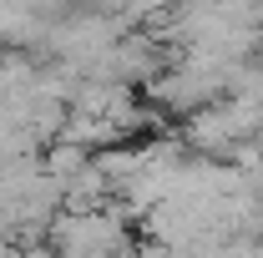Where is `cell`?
Listing matches in <instances>:
<instances>
[{
    "label": "cell",
    "mask_w": 263,
    "mask_h": 258,
    "mask_svg": "<svg viewBox=\"0 0 263 258\" xmlns=\"http://www.w3.org/2000/svg\"><path fill=\"white\" fill-rule=\"evenodd\" d=\"M258 238H263V223H258Z\"/></svg>",
    "instance_id": "obj_2"
},
{
    "label": "cell",
    "mask_w": 263,
    "mask_h": 258,
    "mask_svg": "<svg viewBox=\"0 0 263 258\" xmlns=\"http://www.w3.org/2000/svg\"><path fill=\"white\" fill-rule=\"evenodd\" d=\"M97 152H86V147H76V142H66L56 137L51 147H41V167H46V177H56V182H71L76 172H86Z\"/></svg>",
    "instance_id": "obj_1"
}]
</instances>
